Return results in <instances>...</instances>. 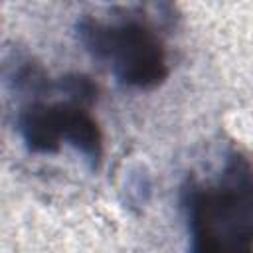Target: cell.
<instances>
[{
	"mask_svg": "<svg viewBox=\"0 0 253 253\" xmlns=\"http://www.w3.org/2000/svg\"><path fill=\"white\" fill-rule=\"evenodd\" d=\"M188 253H253V166L229 152L210 184L190 182L182 190Z\"/></svg>",
	"mask_w": 253,
	"mask_h": 253,
	"instance_id": "1",
	"label": "cell"
},
{
	"mask_svg": "<svg viewBox=\"0 0 253 253\" xmlns=\"http://www.w3.org/2000/svg\"><path fill=\"white\" fill-rule=\"evenodd\" d=\"M83 49L105 63L115 79L134 91H152L168 77L166 47L158 32L134 14H119L111 20L83 16L75 24Z\"/></svg>",
	"mask_w": 253,
	"mask_h": 253,
	"instance_id": "2",
	"label": "cell"
},
{
	"mask_svg": "<svg viewBox=\"0 0 253 253\" xmlns=\"http://www.w3.org/2000/svg\"><path fill=\"white\" fill-rule=\"evenodd\" d=\"M16 130L36 154H55L61 144L75 148L95 170L103 156V134L87 105L69 99H30L16 115Z\"/></svg>",
	"mask_w": 253,
	"mask_h": 253,
	"instance_id": "3",
	"label": "cell"
}]
</instances>
